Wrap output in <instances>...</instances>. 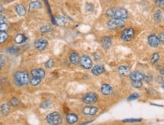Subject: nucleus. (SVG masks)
Instances as JSON below:
<instances>
[{
	"instance_id": "nucleus-1",
	"label": "nucleus",
	"mask_w": 164,
	"mask_h": 125,
	"mask_svg": "<svg viewBox=\"0 0 164 125\" xmlns=\"http://www.w3.org/2000/svg\"><path fill=\"white\" fill-rule=\"evenodd\" d=\"M14 80H15V84L18 86H26L30 81L28 73L24 71H17L15 74Z\"/></svg>"
},
{
	"instance_id": "nucleus-2",
	"label": "nucleus",
	"mask_w": 164,
	"mask_h": 125,
	"mask_svg": "<svg viewBox=\"0 0 164 125\" xmlns=\"http://www.w3.org/2000/svg\"><path fill=\"white\" fill-rule=\"evenodd\" d=\"M46 121L51 125H59L62 123V116L58 112L50 113L46 116Z\"/></svg>"
},
{
	"instance_id": "nucleus-3",
	"label": "nucleus",
	"mask_w": 164,
	"mask_h": 125,
	"mask_svg": "<svg viewBox=\"0 0 164 125\" xmlns=\"http://www.w3.org/2000/svg\"><path fill=\"white\" fill-rule=\"evenodd\" d=\"M125 26V21L123 19L113 18L108 22V27L110 30H117Z\"/></svg>"
},
{
	"instance_id": "nucleus-4",
	"label": "nucleus",
	"mask_w": 164,
	"mask_h": 125,
	"mask_svg": "<svg viewBox=\"0 0 164 125\" xmlns=\"http://www.w3.org/2000/svg\"><path fill=\"white\" fill-rule=\"evenodd\" d=\"M135 34L134 29L132 28H128V29H125L123 30L121 33V38L125 42L130 41L131 39L133 38Z\"/></svg>"
},
{
	"instance_id": "nucleus-5",
	"label": "nucleus",
	"mask_w": 164,
	"mask_h": 125,
	"mask_svg": "<svg viewBox=\"0 0 164 125\" xmlns=\"http://www.w3.org/2000/svg\"><path fill=\"white\" fill-rule=\"evenodd\" d=\"M98 100V96L94 93H86L82 98V102L86 104H93Z\"/></svg>"
},
{
	"instance_id": "nucleus-6",
	"label": "nucleus",
	"mask_w": 164,
	"mask_h": 125,
	"mask_svg": "<svg viewBox=\"0 0 164 125\" xmlns=\"http://www.w3.org/2000/svg\"><path fill=\"white\" fill-rule=\"evenodd\" d=\"M80 65L85 69H90L92 67V61L89 56L83 55L80 58Z\"/></svg>"
},
{
	"instance_id": "nucleus-7",
	"label": "nucleus",
	"mask_w": 164,
	"mask_h": 125,
	"mask_svg": "<svg viewBox=\"0 0 164 125\" xmlns=\"http://www.w3.org/2000/svg\"><path fill=\"white\" fill-rule=\"evenodd\" d=\"M145 78V74L141 72V71H135L130 74V79L132 81H141Z\"/></svg>"
},
{
	"instance_id": "nucleus-8",
	"label": "nucleus",
	"mask_w": 164,
	"mask_h": 125,
	"mask_svg": "<svg viewBox=\"0 0 164 125\" xmlns=\"http://www.w3.org/2000/svg\"><path fill=\"white\" fill-rule=\"evenodd\" d=\"M114 17V18L125 19L128 17V11L125 9H117Z\"/></svg>"
},
{
	"instance_id": "nucleus-9",
	"label": "nucleus",
	"mask_w": 164,
	"mask_h": 125,
	"mask_svg": "<svg viewBox=\"0 0 164 125\" xmlns=\"http://www.w3.org/2000/svg\"><path fill=\"white\" fill-rule=\"evenodd\" d=\"M31 75L33 78H39V79H43L45 76V72L43 69L42 68H36V69H33L31 71Z\"/></svg>"
},
{
	"instance_id": "nucleus-10",
	"label": "nucleus",
	"mask_w": 164,
	"mask_h": 125,
	"mask_svg": "<svg viewBox=\"0 0 164 125\" xmlns=\"http://www.w3.org/2000/svg\"><path fill=\"white\" fill-rule=\"evenodd\" d=\"M98 111V108L97 107H93V106H86L82 112L83 114H86V115H95V114H97Z\"/></svg>"
},
{
	"instance_id": "nucleus-11",
	"label": "nucleus",
	"mask_w": 164,
	"mask_h": 125,
	"mask_svg": "<svg viewBox=\"0 0 164 125\" xmlns=\"http://www.w3.org/2000/svg\"><path fill=\"white\" fill-rule=\"evenodd\" d=\"M48 44V41L45 39H39L35 42V47L39 51L43 50Z\"/></svg>"
},
{
	"instance_id": "nucleus-12",
	"label": "nucleus",
	"mask_w": 164,
	"mask_h": 125,
	"mask_svg": "<svg viewBox=\"0 0 164 125\" xmlns=\"http://www.w3.org/2000/svg\"><path fill=\"white\" fill-rule=\"evenodd\" d=\"M148 43L151 47H157L160 43V39L156 35L151 34L148 37Z\"/></svg>"
},
{
	"instance_id": "nucleus-13",
	"label": "nucleus",
	"mask_w": 164,
	"mask_h": 125,
	"mask_svg": "<svg viewBox=\"0 0 164 125\" xmlns=\"http://www.w3.org/2000/svg\"><path fill=\"white\" fill-rule=\"evenodd\" d=\"M101 91H102V93L104 96H108L110 95L111 93H113L114 92V90H113V87L109 84H104L102 86V88H101Z\"/></svg>"
},
{
	"instance_id": "nucleus-14",
	"label": "nucleus",
	"mask_w": 164,
	"mask_h": 125,
	"mask_svg": "<svg viewBox=\"0 0 164 125\" xmlns=\"http://www.w3.org/2000/svg\"><path fill=\"white\" fill-rule=\"evenodd\" d=\"M78 120H79V118L74 113H69L66 116V121L69 124H74L76 123Z\"/></svg>"
},
{
	"instance_id": "nucleus-15",
	"label": "nucleus",
	"mask_w": 164,
	"mask_h": 125,
	"mask_svg": "<svg viewBox=\"0 0 164 125\" xmlns=\"http://www.w3.org/2000/svg\"><path fill=\"white\" fill-rule=\"evenodd\" d=\"M117 71L119 74H120L121 76H128L131 74V70H130V68L128 67V66H120L118 68H117Z\"/></svg>"
},
{
	"instance_id": "nucleus-16",
	"label": "nucleus",
	"mask_w": 164,
	"mask_h": 125,
	"mask_svg": "<svg viewBox=\"0 0 164 125\" xmlns=\"http://www.w3.org/2000/svg\"><path fill=\"white\" fill-rule=\"evenodd\" d=\"M104 71H105V69H104V68L102 65H96V66L93 68L92 70V72L94 75L98 76L104 73Z\"/></svg>"
},
{
	"instance_id": "nucleus-17",
	"label": "nucleus",
	"mask_w": 164,
	"mask_h": 125,
	"mask_svg": "<svg viewBox=\"0 0 164 125\" xmlns=\"http://www.w3.org/2000/svg\"><path fill=\"white\" fill-rule=\"evenodd\" d=\"M15 10H16L17 15H19V16H24V15H26V9H25V7H24L23 5H17L15 6Z\"/></svg>"
},
{
	"instance_id": "nucleus-18",
	"label": "nucleus",
	"mask_w": 164,
	"mask_h": 125,
	"mask_svg": "<svg viewBox=\"0 0 164 125\" xmlns=\"http://www.w3.org/2000/svg\"><path fill=\"white\" fill-rule=\"evenodd\" d=\"M42 7V3L39 1H34V2H31L29 5V10L30 11L36 10V9H40Z\"/></svg>"
},
{
	"instance_id": "nucleus-19",
	"label": "nucleus",
	"mask_w": 164,
	"mask_h": 125,
	"mask_svg": "<svg viewBox=\"0 0 164 125\" xmlns=\"http://www.w3.org/2000/svg\"><path fill=\"white\" fill-rule=\"evenodd\" d=\"M112 44V40H111V38L109 37H106L104 38H103L102 39V46L105 49H108L110 47V45Z\"/></svg>"
},
{
	"instance_id": "nucleus-20",
	"label": "nucleus",
	"mask_w": 164,
	"mask_h": 125,
	"mask_svg": "<svg viewBox=\"0 0 164 125\" xmlns=\"http://www.w3.org/2000/svg\"><path fill=\"white\" fill-rule=\"evenodd\" d=\"M54 21H55V24L60 27L64 26L66 23H67V20L63 16H57L54 18Z\"/></svg>"
},
{
	"instance_id": "nucleus-21",
	"label": "nucleus",
	"mask_w": 164,
	"mask_h": 125,
	"mask_svg": "<svg viewBox=\"0 0 164 125\" xmlns=\"http://www.w3.org/2000/svg\"><path fill=\"white\" fill-rule=\"evenodd\" d=\"M11 110V108H10V106L9 104H2L1 106V113L3 116H6L7 114H9Z\"/></svg>"
},
{
	"instance_id": "nucleus-22",
	"label": "nucleus",
	"mask_w": 164,
	"mask_h": 125,
	"mask_svg": "<svg viewBox=\"0 0 164 125\" xmlns=\"http://www.w3.org/2000/svg\"><path fill=\"white\" fill-rule=\"evenodd\" d=\"M70 60L74 65H77L78 63L80 61V58L79 55L75 53V52H73L70 56Z\"/></svg>"
},
{
	"instance_id": "nucleus-23",
	"label": "nucleus",
	"mask_w": 164,
	"mask_h": 125,
	"mask_svg": "<svg viewBox=\"0 0 164 125\" xmlns=\"http://www.w3.org/2000/svg\"><path fill=\"white\" fill-rule=\"evenodd\" d=\"M27 40V37L24 34H17L15 37V42L17 44H21Z\"/></svg>"
},
{
	"instance_id": "nucleus-24",
	"label": "nucleus",
	"mask_w": 164,
	"mask_h": 125,
	"mask_svg": "<svg viewBox=\"0 0 164 125\" xmlns=\"http://www.w3.org/2000/svg\"><path fill=\"white\" fill-rule=\"evenodd\" d=\"M52 30V27L50 24H45L40 28V31L42 33H49Z\"/></svg>"
},
{
	"instance_id": "nucleus-25",
	"label": "nucleus",
	"mask_w": 164,
	"mask_h": 125,
	"mask_svg": "<svg viewBox=\"0 0 164 125\" xmlns=\"http://www.w3.org/2000/svg\"><path fill=\"white\" fill-rule=\"evenodd\" d=\"M153 17L155 19L156 21L157 22H160L163 20V15L161 11H157V12L154 13V15H153Z\"/></svg>"
},
{
	"instance_id": "nucleus-26",
	"label": "nucleus",
	"mask_w": 164,
	"mask_h": 125,
	"mask_svg": "<svg viewBox=\"0 0 164 125\" xmlns=\"http://www.w3.org/2000/svg\"><path fill=\"white\" fill-rule=\"evenodd\" d=\"M41 79H39V78H36L32 77L31 79L30 80V82L31 84V85L33 86H37V85H39L40 83H41Z\"/></svg>"
},
{
	"instance_id": "nucleus-27",
	"label": "nucleus",
	"mask_w": 164,
	"mask_h": 125,
	"mask_svg": "<svg viewBox=\"0 0 164 125\" xmlns=\"http://www.w3.org/2000/svg\"><path fill=\"white\" fill-rule=\"evenodd\" d=\"M7 39H8V34L5 32L1 31V33H0V43H3L4 42H5Z\"/></svg>"
},
{
	"instance_id": "nucleus-28",
	"label": "nucleus",
	"mask_w": 164,
	"mask_h": 125,
	"mask_svg": "<svg viewBox=\"0 0 164 125\" xmlns=\"http://www.w3.org/2000/svg\"><path fill=\"white\" fill-rule=\"evenodd\" d=\"M18 48L16 47V46H11V47L9 48L8 49H7V51H8V52H9V53H11V54H13V55H15L16 53H17V52H18Z\"/></svg>"
},
{
	"instance_id": "nucleus-29",
	"label": "nucleus",
	"mask_w": 164,
	"mask_h": 125,
	"mask_svg": "<svg viewBox=\"0 0 164 125\" xmlns=\"http://www.w3.org/2000/svg\"><path fill=\"white\" fill-rule=\"evenodd\" d=\"M159 58H160V55L158 54V53H154V54H153L152 57H151V63H152V64H155V63L159 60Z\"/></svg>"
},
{
	"instance_id": "nucleus-30",
	"label": "nucleus",
	"mask_w": 164,
	"mask_h": 125,
	"mask_svg": "<svg viewBox=\"0 0 164 125\" xmlns=\"http://www.w3.org/2000/svg\"><path fill=\"white\" fill-rule=\"evenodd\" d=\"M116 9H115V8H110L108 11H106V15H108V16H110V17H114L115 11H116Z\"/></svg>"
},
{
	"instance_id": "nucleus-31",
	"label": "nucleus",
	"mask_w": 164,
	"mask_h": 125,
	"mask_svg": "<svg viewBox=\"0 0 164 125\" xmlns=\"http://www.w3.org/2000/svg\"><path fill=\"white\" fill-rule=\"evenodd\" d=\"M138 98H139V94L137 93H134L131 94V95L128 97V101H133V100H135Z\"/></svg>"
},
{
	"instance_id": "nucleus-32",
	"label": "nucleus",
	"mask_w": 164,
	"mask_h": 125,
	"mask_svg": "<svg viewBox=\"0 0 164 125\" xmlns=\"http://www.w3.org/2000/svg\"><path fill=\"white\" fill-rule=\"evenodd\" d=\"M10 104H11V106H14V107H16V106H19V100L16 98H12L11 99V102H10Z\"/></svg>"
},
{
	"instance_id": "nucleus-33",
	"label": "nucleus",
	"mask_w": 164,
	"mask_h": 125,
	"mask_svg": "<svg viewBox=\"0 0 164 125\" xmlns=\"http://www.w3.org/2000/svg\"><path fill=\"white\" fill-rule=\"evenodd\" d=\"M123 122L126 123H132V122H140L141 121V119H135V118H130V119H125L123 120Z\"/></svg>"
},
{
	"instance_id": "nucleus-34",
	"label": "nucleus",
	"mask_w": 164,
	"mask_h": 125,
	"mask_svg": "<svg viewBox=\"0 0 164 125\" xmlns=\"http://www.w3.org/2000/svg\"><path fill=\"white\" fill-rule=\"evenodd\" d=\"M132 85L135 88H140L142 86V83L141 81H132Z\"/></svg>"
},
{
	"instance_id": "nucleus-35",
	"label": "nucleus",
	"mask_w": 164,
	"mask_h": 125,
	"mask_svg": "<svg viewBox=\"0 0 164 125\" xmlns=\"http://www.w3.org/2000/svg\"><path fill=\"white\" fill-rule=\"evenodd\" d=\"M156 5L160 9H164V0H157L156 1Z\"/></svg>"
},
{
	"instance_id": "nucleus-36",
	"label": "nucleus",
	"mask_w": 164,
	"mask_h": 125,
	"mask_svg": "<svg viewBox=\"0 0 164 125\" xmlns=\"http://www.w3.org/2000/svg\"><path fill=\"white\" fill-rule=\"evenodd\" d=\"M53 65H54V61L52 59H50V60H48L47 62L45 63V68H48V69H49V68H52Z\"/></svg>"
},
{
	"instance_id": "nucleus-37",
	"label": "nucleus",
	"mask_w": 164,
	"mask_h": 125,
	"mask_svg": "<svg viewBox=\"0 0 164 125\" xmlns=\"http://www.w3.org/2000/svg\"><path fill=\"white\" fill-rule=\"evenodd\" d=\"M8 29H9V27H8V25H7L5 23L1 24V25H0V30H1V31H2V32H5Z\"/></svg>"
},
{
	"instance_id": "nucleus-38",
	"label": "nucleus",
	"mask_w": 164,
	"mask_h": 125,
	"mask_svg": "<svg viewBox=\"0 0 164 125\" xmlns=\"http://www.w3.org/2000/svg\"><path fill=\"white\" fill-rule=\"evenodd\" d=\"M159 39H160V42H161L162 43H164V33H161L160 35H159Z\"/></svg>"
},
{
	"instance_id": "nucleus-39",
	"label": "nucleus",
	"mask_w": 164,
	"mask_h": 125,
	"mask_svg": "<svg viewBox=\"0 0 164 125\" xmlns=\"http://www.w3.org/2000/svg\"><path fill=\"white\" fill-rule=\"evenodd\" d=\"M5 63V58H4V56L2 55H1V68H2V67H3V64Z\"/></svg>"
},
{
	"instance_id": "nucleus-40",
	"label": "nucleus",
	"mask_w": 164,
	"mask_h": 125,
	"mask_svg": "<svg viewBox=\"0 0 164 125\" xmlns=\"http://www.w3.org/2000/svg\"><path fill=\"white\" fill-rule=\"evenodd\" d=\"M145 79L146 80V81H147V82H150V81H151V80H152V77H151V76L147 75V76H146V77H145Z\"/></svg>"
},
{
	"instance_id": "nucleus-41",
	"label": "nucleus",
	"mask_w": 164,
	"mask_h": 125,
	"mask_svg": "<svg viewBox=\"0 0 164 125\" xmlns=\"http://www.w3.org/2000/svg\"><path fill=\"white\" fill-rule=\"evenodd\" d=\"M5 21V17H3V15H1V24H3Z\"/></svg>"
},
{
	"instance_id": "nucleus-42",
	"label": "nucleus",
	"mask_w": 164,
	"mask_h": 125,
	"mask_svg": "<svg viewBox=\"0 0 164 125\" xmlns=\"http://www.w3.org/2000/svg\"><path fill=\"white\" fill-rule=\"evenodd\" d=\"M160 74H161L162 75L164 76V68H163V69L160 71Z\"/></svg>"
},
{
	"instance_id": "nucleus-43",
	"label": "nucleus",
	"mask_w": 164,
	"mask_h": 125,
	"mask_svg": "<svg viewBox=\"0 0 164 125\" xmlns=\"http://www.w3.org/2000/svg\"><path fill=\"white\" fill-rule=\"evenodd\" d=\"M162 88L164 90V81L162 83Z\"/></svg>"
}]
</instances>
